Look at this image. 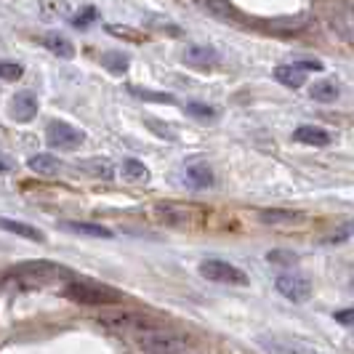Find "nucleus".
Masks as SVG:
<instances>
[{
  "instance_id": "nucleus-30",
  "label": "nucleus",
  "mask_w": 354,
  "mask_h": 354,
  "mask_svg": "<svg viewBox=\"0 0 354 354\" xmlns=\"http://www.w3.org/2000/svg\"><path fill=\"white\" fill-rule=\"evenodd\" d=\"M149 128H155V131H160L158 136H165V139H174V133H171V128H162V125H158L155 120H149Z\"/></svg>"
},
{
  "instance_id": "nucleus-22",
  "label": "nucleus",
  "mask_w": 354,
  "mask_h": 354,
  "mask_svg": "<svg viewBox=\"0 0 354 354\" xmlns=\"http://www.w3.org/2000/svg\"><path fill=\"white\" fill-rule=\"evenodd\" d=\"M187 112L197 118V120H203V123H213V120H218V109H213V106H205V104H197V102H189L187 104Z\"/></svg>"
},
{
  "instance_id": "nucleus-5",
  "label": "nucleus",
  "mask_w": 354,
  "mask_h": 354,
  "mask_svg": "<svg viewBox=\"0 0 354 354\" xmlns=\"http://www.w3.org/2000/svg\"><path fill=\"white\" fill-rule=\"evenodd\" d=\"M200 274L211 283L221 285H248V274L240 269V266L230 264V261H221V259H205L200 264Z\"/></svg>"
},
{
  "instance_id": "nucleus-6",
  "label": "nucleus",
  "mask_w": 354,
  "mask_h": 354,
  "mask_svg": "<svg viewBox=\"0 0 354 354\" xmlns=\"http://www.w3.org/2000/svg\"><path fill=\"white\" fill-rule=\"evenodd\" d=\"M46 139H48V144H51L53 149H77L80 144L86 142V133L70 123L53 120L46 128Z\"/></svg>"
},
{
  "instance_id": "nucleus-10",
  "label": "nucleus",
  "mask_w": 354,
  "mask_h": 354,
  "mask_svg": "<svg viewBox=\"0 0 354 354\" xmlns=\"http://www.w3.org/2000/svg\"><path fill=\"white\" fill-rule=\"evenodd\" d=\"M293 139L309 144V147H328L333 142V133H328L325 128H317V125H301V128L293 131Z\"/></svg>"
},
{
  "instance_id": "nucleus-28",
  "label": "nucleus",
  "mask_w": 354,
  "mask_h": 354,
  "mask_svg": "<svg viewBox=\"0 0 354 354\" xmlns=\"http://www.w3.org/2000/svg\"><path fill=\"white\" fill-rule=\"evenodd\" d=\"M352 234H354V221H349V224H344V227H341L336 234H330L325 243H344V240H349Z\"/></svg>"
},
{
  "instance_id": "nucleus-24",
  "label": "nucleus",
  "mask_w": 354,
  "mask_h": 354,
  "mask_svg": "<svg viewBox=\"0 0 354 354\" xmlns=\"http://www.w3.org/2000/svg\"><path fill=\"white\" fill-rule=\"evenodd\" d=\"M266 261L277 266H293L299 261V256L290 253V250H269V253H266Z\"/></svg>"
},
{
  "instance_id": "nucleus-2",
  "label": "nucleus",
  "mask_w": 354,
  "mask_h": 354,
  "mask_svg": "<svg viewBox=\"0 0 354 354\" xmlns=\"http://www.w3.org/2000/svg\"><path fill=\"white\" fill-rule=\"evenodd\" d=\"M139 349L144 354H187V338L176 333V330H165V328H155L147 330L136 338Z\"/></svg>"
},
{
  "instance_id": "nucleus-15",
  "label": "nucleus",
  "mask_w": 354,
  "mask_h": 354,
  "mask_svg": "<svg viewBox=\"0 0 354 354\" xmlns=\"http://www.w3.org/2000/svg\"><path fill=\"white\" fill-rule=\"evenodd\" d=\"M27 165H30V171H35L37 176H56L59 168H62V162L53 155H32L27 160Z\"/></svg>"
},
{
  "instance_id": "nucleus-17",
  "label": "nucleus",
  "mask_w": 354,
  "mask_h": 354,
  "mask_svg": "<svg viewBox=\"0 0 354 354\" xmlns=\"http://www.w3.org/2000/svg\"><path fill=\"white\" fill-rule=\"evenodd\" d=\"M274 77H277L283 86H288V88H301L304 86V72L296 70L293 64H280V67L274 70Z\"/></svg>"
},
{
  "instance_id": "nucleus-11",
  "label": "nucleus",
  "mask_w": 354,
  "mask_h": 354,
  "mask_svg": "<svg viewBox=\"0 0 354 354\" xmlns=\"http://www.w3.org/2000/svg\"><path fill=\"white\" fill-rule=\"evenodd\" d=\"M0 230L11 232V234H19V237H24V240H35V243H43L46 240V234L35 227H30V224H24V221H14V218H3L0 216Z\"/></svg>"
},
{
  "instance_id": "nucleus-8",
  "label": "nucleus",
  "mask_w": 354,
  "mask_h": 354,
  "mask_svg": "<svg viewBox=\"0 0 354 354\" xmlns=\"http://www.w3.org/2000/svg\"><path fill=\"white\" fill-rule=\"evenodd\" d=\"M181 59L189 64V67H197V70H208V67H216L221 62V56L216 48L211 46H187Z\"/></svg>"
},
{
  "instance_id": "nucleus-12",
  "label": "nucleus",
  "mask_w": 354,
  "mask_h": 354,
  "mask_svg": "<svg viewBox=\"0 0 354 354\" xmlns=\"http://www.w3.org/2000/svg\"><path fill=\"white\" fill-rule=\"evenodd\" d=\"M155 216H158L162 224H168V227H184V224L189 221V213L184 211V208H178V205H171V203L158 205V208H155Z\"/></svg>"
},
{
  "instance_id": "nucleus-29",
  "label": "nucleus",
  "mask_w": 354,
  "mask_h": 354,
  "mask_svg": "<svg viewBox=\"0 0 354 354\" xmlns=\"http://www.w3.org/2000/svg\"><path fill=\"white\" fill-rule=\"evenodd\" d=\"M336 322H341V325H346V328H354V306H349V309H341V312H336Z\"/></svg>"
},
{
  "instance_id": "nucleus-27",
  "label": "nucleus",
  "mask_w": 354,
  "mask_h": 354,
  "mask_svg": "<svg viewBox=\"0 0 354 354\" xmlns=\"http://www.w3.org/2000/svg\"><path fill=\"white\" fill-rule=\"evenodd\" d=\"M293 67H296V70H301L304 75H306V72H322L325 70V67H322V62H315V59H296V62H293Z\"/></svg>"
},
{
  "instance_id": "nucleus-7",
  "label": "nucleus",
  "mask_w": 354,
  "mask_h": 354,
  "mask_svg": "<svg viewBox=\"0 0 354 354\" xmlns=\"http://www.w3.org/2000/svg\"><path fill=\"white\" fill-rule=\"evenodd\" d=\"M274 288H277V293L288 299V301L293 304H304L309 301V296H312V283H309V277H304V274H280L277 280H274Z\"/></svg>"
},
{
  "instance_id": "nucleus-13",
  "label": "nucleus",
  "mask_w": 354,
  "mask_h": 354,
  "mask_svg": "<svg viewBox=\"0 0 354 354\" xmlns=\"http://www.w3.org/2000/svg\"><path fill=\"white\" fill-rule=\"evenodd\" d=\"M62 227L75 234H86V237H104V240L112 237V230H106L102 224H91V221H64Z\"/></svg>"
},
{
  "instance_id": "nucleus-19",
  "label": "nucleus",
  "mask_w": 354,
  "mask_h": 354,
  "mask_svg": "<svg viewBox=\"0 0 354 354\" xmlns=\"http://www.w3.org/2000/svg\"><path fill=\"white\" fill-rule=\"evenodd\" d=\"M261 221L264 224H272V227H280V224H296L301 218V213H293V211H261Z\"/></svg>"
},
{
  "instance_id": "nucleus-21",
  "label": "nucleus",
  "mask_w": 354,
  "mask_h": 354,
  "mask_svg": "<svg viewBox=\"0 0 354 354\" xmlns=\"http://www.w3.org/2000/svg\"><path fill=\"white\" fill-rule=\"evenodd\" d=\"M309 96H312L315 102L330 104V102L338 99V88H336V83H315V86L309 88Z\"/></svg>"
},
{
  "instance_id": "nucleus-14",
  "label": "nucleus",
  "mask_w": 354,
  "mask_h": 354,
  "mask_svg": "<svg viewBox=\"0 0 354 354\" xmlns=\"http://www.w3.org/2000/svg\"><path fill=\"white\" fill-rule=\"evenodd\" d=\"M187 184L195 187V189H208V187L213 184L211 168L203 165V162H192V165L187 168Z\"/></svg>"
},
{
  "instance_id": "nucleus-18",
  "label": "nucleus",
  "mask_w": 354,
  "mask_h": 354,
  "mask_svg": "<svg viewBox=\"0 0 354 354\" xmlns=\"http://www.w3.org/2000/svg\"><path fill=\"white\" fill-rule=\"evenodd\" d=\"M43 46L51 53H56V56H62V59H72L75 56V46L62 35H46L43 37Z\"/></svg>"
},
{
  "instance_id": "nucleus-3",
  "label": "nucleus",
  "mask_w": 354,
  "mask_h": 354,
  "mask_svg": "<svg viewBox=\"0 0 354 354\" xmlns=\"http://www.w3.org/2000/svg\"><path fill=\"white\" fill-rule=\"evenodd\" d=\"M256 344L266 354H328L317 344L299 336H288V333H261L256 336Z\"/></svg>"
},
{
  "instance_id": "nucleus-16",
  "label": "nucleus",
  "mask_w": 354,
  "mask_h": 354,
  "mask_svg": "<svg viewBox=\"0 0 354 354\" xmlns=\"http://www.w3.org/2000/svg\"><path fill=\"white\" fill-rule=\"evenodd\" d=\"M120 174H123L125 181H131V184H147L149 181V171H147V165L139 162V160H123V168H120Z\"/></svg>"
},
{
  "instance_id": "nucleus-31",
  "label": "nucleus",
  "mask_w": 354,
  "mask_h": 354,
  "mask_svg": "<svg viewBox=\"0 0 354 354\" xmlns=\"http://www.w3.org/2000/svg\"><path fill=\"white\" fill-rule=\"evenodd\" d=\"M11 168V162H3V158H0V171H8Z\"/></svg>"
},
{
  "instance_id": "nucleus-20",
  "label": "nucleus",
  "mask_w": 354,
  "mask_h": 354,
  "mask_svg": "<svg viewBox=\"0 0 354 354\" xmlns=\"http://www.w3.org/2000/svg\"><path fill=\"white\" fill-rule=\"evenodd\" d=\"M80 168H83V171H88L93 178H104V181H109V178L115 176V168H112V162H109V160H102V158L88 160V162H83Z\"/></svg>"
},
{
  "instance_id": "nucleus-4",
  "label": "nucleus",
  "mask_w": 354,
  "mask_h": 354,
  "mask_svg": "<svg viewBox=\"0 0 354 354\" xmlns=\"http://www.w3.org/2000/svg\"><path fill=\"white\" fill-rule=\"evenodd\" d=\"M99 322L115 330V333H147V330H155V319L147 317L144 312H131V309H118V312H106L99 315Z\"/></svg>"
},
{
  "instance_id": "nucleus-23",
  "label": "nucleus",
  "mask_w": 354,
  "mask_h": 354,
  "mask_svg": "<svg viewBox=\"0 0 354 354\" xmlns=\"http://www.w3.org/2000/svg\"><path fill=\"white\" fill-rule=\"evenodd\" d=\"M102 62L106 64V70H112V72H125V67H128V56L120 51L102 53Z\"/></svg>"
},
{
  "instance_id": "nucleus-9",
  "label": "nucleus",
  "mask_w": 354,
  "mask_h": 354,
  "mask_svg": "<svg viewBox=\"0 0 354 354\" xmlns=\"http://www.w3.org/2000/svg\"><path fill=\"white\" fill-rule=\"evenodd\" d=\"M37 115V96L32 91H19L11 102V118L19 123H30Z\"/></svg>"
},
{
  "instance_id": "nucleus-1",
  "label": "nucleus",
  "mask_w": 354,
  "mask_h": 354,
  "mask_svg": "<svg viewBox=\"0 0 354 354\" xmlns=\"http://www.w3.org/2000/svg\"><path fill=\"white\" fill-rule=\"evenodd\" d=\"M64 296L83 306H112V304L123 301L120 290L99 283H70L64 288Z\"/></svg>"
},
{
  "instance_id": "nucleus-25",
  "label": "nucleus",
  "mask_w": 354,
  "mask_h": 354,
  "mask_svg": "<svg viewBox=\"0 0 354 354\" xmlns=\"http://www.w3.org/2000/svg\"><path fill=\"white\" fill-rule=\"evenodd\" d=\"M21 75H24L21 64H17V62H0V80L14 83V80H19Z\"/></svg>"
},
{
  "instance_id": "nucleus-26",
  "label": "nucleus",
  "mask_w": 354,
  "mask_h": 354,
  "mask_svg": "<svg viewBox=\"0 0 354 354\" xmlns=\"http://www.w3.org/2000/svg\"><path fill=\"white\" fill-rule=\"evenodd\" d=\"M139 99H147V102H162V104H174V96L171 93H152V91L144 88H131Z\"/></svg>"
}]
</instances>
